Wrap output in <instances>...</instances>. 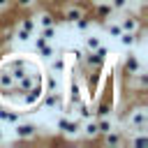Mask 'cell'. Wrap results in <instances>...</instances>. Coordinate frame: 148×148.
<instances>
[{
    "instance_id": "obj_1",
    "label": "cell",
    "mask_w": 148,
    "mask_h": 148,
    "mask_svg": "<svg viewBox=\"0 0 148 148\" xmlns=\"http://www.w3.org/2000/svg\"><path fill=\"white\" fill-rule=\"evenodd\" d=\"M127 127H130V132H146V127H148V109L143 104L130 109V113H127Z\"/></svg>"
},
{
    "instance_id": "obj_2",
    "label": "cell",
    "mask_w": 148,
    "mask_h": 148,
    "mask_svg": "<svg viewBox=\"0 0 148 148\" xmlns=\"http://www.w3.org/2000/svg\"><path fill=\"white\" fill-rule=\"evenodd\" d=\"M56 127H58V130H60L67 139H76V136L81 134V120H72L67 113H65L62 118H58Z\"/></svg>"
},
{
    "instance_id": "obj_3",
    "label": "cell",
    "mask_w": 148,
    "mask_h": 148,
    "mask_svg": "<svg viewBox=\"0 0 148 148\" xmlns=\"http://www.w3.org/2000/svg\"><path fill=\"white\" fill-rule=\"evenodd\" d=\"M14 136H16L18 141L35 139V136H37V125H35V123H28V120H16V123H14Z\"/></svg>"
},
{
    "instance_id": "obj_4",
    "label": "cell",
    "mask_w": 148,
    "mask_h": 148,
    "mask_svg": "<svg viewBox=\"0 0 148 148\" xmlns=\"http://www.w3.org/2000/svg\"><path fill=\"white\" fill-rule=\"evenodd\" d=\"M42 83H35L32 88H28V90H23L21 92V97H18V102H21V106H25V109H30V106H35V104H39V99H42Z\"/></svg>"
},
{
    "instance_id": "obj_5",
    "label": "cell",
    "mask_w": 148,
    "mask_h": 148,
    "mask_svg": "<svg viewBox=\"0 0 148 148\" xmlns=\"http://www.w3.org/2000/svg\"><path fill=\"white\" fill-rule=\"evenodd\" d=\"M123 69H125V74H130V76H134L136 72L143 69L141 58L134 53V49H127V56H125V60H123Z\"/></svg>"
},
{
    "instance_id": "obj_6",
    "label": "cell",
    "mask_w": 148,
    "mask_h": 148,
    "mask_svg": "<svg viewBox=\"0 0 148 148\" xmlns=\"http://www.w3.org/2000/svg\"><path fill=\"white\" fill-rule=\"evenodd\" d=\"M46 109H62V104H65V97H62V92H58V90H49V92H42V99H39Z\"/></svg>"
},
{
    "instance_id": "obj_7",
    "label": "cell",
    "mask_w": 148,
    "mask_h": 148,
    "mask_svg": "<svg viewBox=\"0 0 148 148\" xmlns=\"http://www.w3.org/2000/svg\"><path fill=\"white\" fill-rule=\"evenodd\" d=\"M102 143L104 146H111V148H116V146H125V134H123V130H111V132H106V134H102Z\"/></svg>"
},
{
    "instance_id": "obj_8",
    "label": "cell",
    "mask_w": 148,
    "mask_h": 148,
    "mask_svg": "<svg viewBox=\"0 0 148 148\" xmlns=\"http://www.w3.org/2000/svg\"><path fill=\"white\" fill-rule=\"evenodd\" d=\"M83 14H86V9H83L79 2H69V5L62 9V18H65L67 23H74V21H76V18H81Z\"/></svg>"
},
{
    "instance_id": "obj_9",
    "label": "cell",
    "mask_w": 148,
    "mask_h": 148,
    "mask_svg": "<svg viewBox=\"0 0 148 148\" xmlns=\"http://www.w3.org/2000/svg\"><path fill=\"white\" fill-rule=\"evenodd\" d=\"M118 23H120V28L127 30V32H136V30L141 28V18H139L136 14H125L123 18H118Z\"/></svg>"
},
{
    "instance_id": "obj_10",
    "label": "cell",
    "mask_w": 148,
    "mask_h": 148,
    "mask_svg": "<svg viewBox=\"0 0 148 148\" xmlns=\"http://www.w3.org/2000/svg\"><path fill=\"white\" fill-rule=\"evenodd\" d=\"M79 136H83V139H97L99 136V132H97V123H95V118H88V120H83L81 123V134Z\"/></svg>"
},
{
    "instance_id": "obj_11",
    "label": "cell",
    "mask_w": 148,
    "mask_h": 148,
    "mask_svg": "<svg viewBox=\"0 0 148 148\" xmlns=\"http://www.w3.org/2000/svg\"><path fill=\"white\" fill-rule=\"evenodd\" d=\"M35 83H39V76H35V74L28 69V72H25V74L14 83V86H16V88H21V90H28V88H32Z\"/></svg>"
},
{
    "instance_id": "obj_12",
    "label": "cell",
    "mask_w": 148,
    "mask_h": 148,
    "mask_svg": "<svg viewBox=\"0 0 148 148\" xmlns=\"http://www.w3.org/2000/svg\"><path fill=\"white\" fill-rule=\"evenodd\" d=\"M95 123H97V132H99V136L106 134V132H111V130L116 127L111 116H99V118H95Z\"/></svg>"
},
{
    "instance_id": "obj_13",
    "label": "cell",
    "mask_w": 148,
    "mask_h": 148,
    "mask_svg": "<svg viewBox=\"0 0 148 148\" xmlns=\"http://www.w3.org/2000/svg\"><path fill=\"white\" fill-rule=\"evenodd\" d=\"M111 14H113V9H111V5H109V0L106 2H95V16L97 18H111Z\"/></svg>"
},
{
    "instance_id": "obj_14",
    "label": "cell",
    "mask_w": 148,
    "mask_h": 148,
    "mask_svg": "<svg viewBox=\"0 0 148 148\" xmlns=\"http://www.w3.org/2000/svg\"><path fill=\"white\" fill-rule=\"evenodd\" d=\"M16 28H18V30H23V32H30V35H35V30H37L35 16H23V18L16 23Z\"/></svg>"
},
{
    "instance_id": "obj_15",
    "label": "cell",
    "mask_w": 148,
    "mask_h": 148,
    "mask_svg": "<svg viewBox=\"0 0 148 148\" xmlns=\"http://www.w3.org/2000/svg\"><path fill=\"white\" fill-rule=\"evenodd\" d=\"M49 60H51V72H53V74H65V69H67L65 56H53V58H49Z\"/></svg>"
},
{
    "instance_id": "obj_16",
    "label": "cell",
    "mask_w": 148,
    "mask_h": 148,
    "mask_svg": "<svg viewBox=\"0 0 148 148\" xmlns=\"http://www.w3.org/2000/svg\"><path fill=\"white\" fill-rule=\"evenodd\" d=\"M125 143H130V146H143V143H148V134L146 132H130V136H125Z\"/></svg>"
},
{
    "instance_id": "obj_17",
    "label": "cell",
    "mask_w": 148,
    "mask_h": 148,
    "mask_svg": "<svg viewBox=\"0 0 148 148\" xmlns=\"http://www.w3.org/2000/svg\"><path fill=\"white\" fill-rule=\"evenodd\" d=\"M116 39H118L125 49H134V44H136V32H127V30H123Z\"/></svg>"
},
{
    "instance_id": "obj_18",
    "label": "cell",
    "mask_w": 148,
    "mask_h": 148,
    "mask_svg": "<svg viewBox=\"0 0 148 148\" xmlns=\"http://www.w3.org/2000/svg\"><path fill=\"white\" fill-rule=\"evenodd\" d=\"M35 23H37L39 28H44V25H56V16H53L51 12H39V14L35 16Z\"/></svg>"
},
{
    "instance_id": "obj_19",
    "label": "cell",
    "mask_w": 148,
    "mask_h": 148,
    "mask_svg": "<svg viewBox=\"0 0 148 148\" xmlns=\"http://www.w3.org/2000/svg\"><path fill=\"white\" fill-rule=\"evenodd\" d=\"M97 46H102V39H99L97 35L88 32V35L83 37V51H95Z\"/></svg>"
},
{
    "instance_id": "obj_20",
    "label": "cell",
    "mask_w": 148,
    "mask_h": 148,
    "mask_svg": "<svg viewBox=\"0 0 148 148\" xmlns=\"http://www.w3.org/2000/svg\"><path fill=\"white\" fill-rule=\"evenodd\" d=\"M76 109H79V116H81V120H88V118H95V106H90L88 102H79L76 104Z\"/></svg>"
},
{
    "instance_id": "obj_21",
    "label": "cell",
    "mask_w": 148,
    "mask_h": 148,
    "mask_svg": "<svg viewBox=\"0 0 148 148\" xmlns=\"http://www.w3.org/2000/svg\"><path fill=\"white\" fill-rule=\"evenodd\" d=\"M72 25H74L79 32H88V30H90V25H92V18H90L88 14H83V16H81V18H76Z\"/></svg>"
},
{
    "instance_id": "obj_22",
    "label": "cell",
    "mask_w": 148,
    "mask_h": 148,
    "mask_svg": "<svg viewBox=\"0 0 148 148\" xmlns=\"http://www.w3.org/2000/svg\"><path fill=\"white\" fill-rule=\"evenodd\" d=\"M12 86H14V79H12L9 69L2 67V69H0V90H9Z\"/></svg>"
},
{
    "instance_id": "obj_23",
    "label": "cell",
    "mask_w": 148,
    "mask_h": 148,
    "mask_svg": "<svg viewBox=\"0 0 148 148\" xmlns=\"http://www.w3.org/2000/svg\"><path fill=\"white\" fill-rule=\"evenodd\" d=\"M104 30H106L111 37H118V35L123 32L120 23H118V21H113V18H111V21H109V18H104Z\"/></svg>"
},
{
    "instance_id": "obj_24",
    "label": "cell",
    "mask_w": 148,
    "mask_h": 148,
    "mask_svg": "<svg viewBox=\"0 0 148 148\" xmlns=\"http://www.w3.org/2000/svg\"><path fill=\"white\" fill-rule=\"evenodd\" d=\"M37 53H39L44 60H49V58H53V56H56V46H53L51 42H46L42 49H37Z\"/></svg>"
},
{
    "instance_id": "obj_25",
    "label": "cell",
    "mask_w": 148,
    "mask_h": 148,
    "mask_svg": "<svg viewBox=\"0 0 148 148\" xmlns=\"http://www.w3.org/2000/svg\"><path fill=\"white\" fill-rule=\"evenodd\" d=\"M56 32H58L56 25H44V28H39V35H42L46 42H53V39H56Z\"/></svg>"
},
{
    "instance_id": "obj_26",
    "label": "cell",
    "mask_w": 148,
    "mask_h": 148,
    "mask_svg": "<svg viewBox=\"0 0 148 148\" xmlns=\"http://www.w3.org/2000/svg\"><path fill=\"white\" fill-rule=\"evenodd\" d=\"M99 116H111V104L109 102H102V104L95 106V118H99Z\"/></svg>"
},
{
    "instance_id": "obj_27",
    "label": "cell",
    "mask_w": 148,
    "mask_h": 148,
    "mask_svg": "<svg viewBox=\"0 0 148 148\" xmlns=\"http://www.w3.org/2000/svg\"><path fill=\"white\" fill-rule=\"evenodd\" d=\"M130 2H132V0H109V5H111L113 12H125V9L130 7Z\"/></svg>"
},
{
    "instance_id": "obj_28",
    "label": "cell",
    "mask_w": 148,
    "mask_h": 148,
    "mask_svg": "<svg viewBox=\"0 0 148 148\" xmlns=\"http://www.w3.org/2000/svg\"><path fill=\"white\" fill-rule=\"evenodd\" d=\"M69 56H74V62H76V65H83V49L74 46V49L69 51Z\"/></svg>"
},
{
    "instance_id": "obj_29",
    "label": "cell",
    "mask_w": 148,
    "mask_h": 148,
    "mask_svg": "<svg viewBox=\"0 0 148 148\" xmlns=\"http://www.w3.org/2000/svg\"><path fill=\"white\" fill-rule=\"evenodd\" d=\"M12 2H16L18 9H30V7L37 5V0H12Z\"/></svg>"
},
{
    "instance_id": "obj_30",
    "label": "cell",
    "mask_w": 148,
    "mask_h": 148,
    "mask_svg": "<svg viewBox=\"0 0 148 148\" xmlns=\"http://www.w3.org/2000/svg\"><path fill=\"white\" fill-rule=\"evenodd\" d=\"M42 90H44V92H49V90H58V81H56L53 76H49V79H46V86H42Z\"/></svg>"
},
{
    "instance_id": "obj_31",
    "label": "cell",
    "mask_w": 148,
    "mask_h": 148,
    "mask_svg": "<svg viewBox=\"0 0 148 148\" xmlns=\"http://www.w3.org/2000/svg\"><path fill=\"white\" fill-rule=\"evenodd\" d=\"M16 120H21V116L16 111H7V120L5 123H16Z\"/></svg>"
},
{
    "instance_id": "obj_32",
    "label": "cell",
    "mask_w": 148,
    "mask_h": 148,
    "mask_svg": "<svg viewBox=\"0 0 148 148\" xmlns=\"http://www.w3.org/2000/svg\"><path fill=\"white\" fill-rule=\"evenodd\" d=\"M44 44H46V39H44L42 35H37V37H35V51H37V49H42Z\"/></svg>"
},
{
    "instance_id": "obj_33",
    "label": "cell",
    "mask_w": 148,
    "mask_h": 148,
    "mask_svg": "<svg viewBox=\"0 0 148 148\" xmlns=\"http://www.w3.org/2000/svg\"><path fill=\"white\" fill-rule=\"evenodd\" d=\"M12 5V0H0V9H7Z\"/></svg>"
},
{
    "instance_id": "obj_34",
    "label": "cell",
    "mask_w": 148,
    "mask_h": 148,
    "mask_svg": "<svg viewBox=\"0 0 148 148\" xmlns=\"http://www.w3.org/2000/svg\"><path fill=\"white\" fill-rule=\"evenodd\" d=\"M134 2H139V5H146V0H134Z\"/></svg>"
},
{
    "instance_id": "obj_35",
    "label": "cell",
    "mask_w": 148,
    "mask_h": 148,
    "mask_svg": "<svg viewBox=\"0 0 148 148\" xmlns=\"http://www.w3.org/2000/svg\"><path fill=\"white\" fill-rule=\"evenodd\" d=\"M2 139H5V136H2V130H0V141H2Z\"/></svg>"
},
{
    "instance_id": "obj_36",
    "label": "cell",
    "mask_w": 148,
    "mask_h": 148,
    "mask_svg": "<svg viewBox=\"0 0 148 148\" xmlns=\"http://www.w3.org/2000/svg\"><path fill=\"white\" fill-rule=\"evenodd\" d=\"M69 2H79V0H69Z\"/></svg>"
}]
</instances>
